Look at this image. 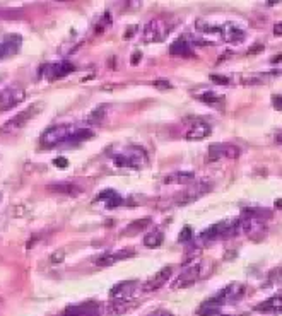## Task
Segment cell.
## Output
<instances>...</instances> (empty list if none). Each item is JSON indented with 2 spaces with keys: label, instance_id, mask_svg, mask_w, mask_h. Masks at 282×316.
I'll return each instance as SVG.
<instances>
[{
  "label": "cell",
  "instance_id": "6da1fadb",
  "mask_svg": "<svg viewBox=\"0 0 282 316\" xmlns=\"http://www.w3.org/2000/svg\"><path fill=\"white\" fill-rule=\"evenodd\" d=\"M147 152L142 147H139V145H132V147H127L121 152L113 155V163H115L116 168L140 169L147 164Z\"/></svg>",
  "mask_w": 282,
  "mask_h": 316
},
{
  "label": "cell",
  "instance_id": "7a4b0ae2",
  "mask_svg": "<svg viewBox=\"0 0 282 316\" xmlns=\"http://www.w3.org/2000/svg\"><path fill=\"white\" fill-rule=\"evenodd\" d=\"M74 132H75L74 125H67V123L50 127V129H46L43 132L40 142H41V145H43L45 149H51V147H55V145L67 144Z\"/></svg>",
  "mask_w": 282,
  "mask_h": 316
},
{
  "label": "cell",
  "instance_id": "3957f363",
  "mask_svg": "<svg viewBox=\"0 0 282 316\" xmlns=\"http://www.w3.org/2000/svg\"><path fill=\"white\" fill-rule=\"evenodd\" d=\"M173 24L164 17H154L144 27V41L145 43H159L168 38L171 33Z\"/></svg>",
  "mask_w": 282,
  "mask_h": 316
},
{
  "label": "cell",
  "instance_id": "277c9868",
  "mask_svg": "<svg viewBox=\"0 0 282 316\" xmlns=\"http://www.w3.org/2000/svg\"><path fill=\"white\" fill-rule=\"evenodd\" d=\"M239 228H241V231L248 238L255 239V241H260L263 234H265V223H263L262 217L253 214L252 209L244 210V215L239 219Z\"/></svg>",
  "mask_w": 282,
  "mask_h": 316
},
{
  "label": "cell",
  "instance_id": "5b68a950",
  "mask_svg": "<svg viewBox=\"0 0 282 316\" xmlns=\"http://www.w3.org/2000/svg\"><path fill=\"white\" fill-rule=\"evenodd\" d=\"M135 289H137V282L135 280H127L116 284L110 291V298L115 309H125L132 299H134Z\"/></svg>",
  "mask_w": 282,
  "mask_h": 316
},
{
  "label": "cell",
  "instance_id": "8992f818",
  "mask_svg": "<svg viewBox=\"0 0 282 316\" xmlns=\"http://www.w3.org/2000/svg\"><path fill=\"white\" fill-rule=\"evenodd\" d=\"M40 110H41V103H35V105H31L29 108H26V110H22L21 113H17L14 118H11V120H9L7 123L2 127V132L4 134H16V132L22 130L33 120V118H35V115Z\"/></svg>",
  "mask_w": 282,
  "mask_h": 316
},
{
  "label": "cell",
  "instance_id": "52a82bcc",
  "mask_svg": "<svg viewBox=\"0 0 282 316\" xmlns=\"http://www.w3.org/2000/svg\"><path fill=\"white\" fill-rule=\"evenodd\" d=\"M210 190H212V185H210V183H205V181L195 183V185L186 186L185 190H181L180 193H178V195L175 197V204L180 207L194 204V202L202 199V197H205Z\"/></svg>",
  "mask_w": 282,
  "mask_h": 316
},
{
  "label": "cell",
  "instance_id": "ba28073f",
  "mask_svg": "<svg viewBox=\"0 0 282 316\" xmlns=\"http://www.w3.org/2000/svg\"><path fill=\"white\" fill-rule=\"evenodd\" d=\"M205 265L204 263H194V265H188L185 270H181L180 275L176 277L175 282L171 284V289H185V287L194 286L197 280L202 279L205 273Z\"/></svg>",
  "mask_w": 282,
  "mask_h": 316
},
{
  "label": "cell",
  "instance_id": "9c48e42d",
  "mask_svg": "<svg viewBox=\"0 0 282 316\" xmlns=\"http://www.w3.org/2000/svg\"><path fill=\"white\" fill-rule=\"evenodd\" d=\"M26 100V91L17 84L7 86L0 92V111H9Z\"/></svg>",
  "mask_w": 282,
  "mask_h": 316
},
{
  "label": "cell",
  "instance_id": "30bf717a",
  "mask_svg": "<svg viewBox=\"0 0 282 316\" xmlns=\"http://www.w3.org/2000/svg\"><path fill=\"white\" fill-rule=\"evenodd\" d=\"M239 154H241V150L234 144H212L209 147V152H207V159L210 163L223 161V159L233 161V159L239 157Z\"/></svg>",
  "mask_w": 282,
  "mask_h": 316
},
{
  "label": "cell",
  "instance_id": "8fae6325",
  "mask_svg": "<svg viewBox=\"0 0 282 316\" xmlns=\"http://www.w3.org/2000/svg\"><path fill=\"white\" fill-rule=\"evenodd\" d=\"M244 294V284H239V282H233V284L226 286L224 289H221L217 294L212 296V299L217 303L221 308L226 304H233L243 298Z\"/></svg>",
  "mask_w": 282,
  "mask_h": 316
},
{
  "label": "cell",
  "instance_id": "7c38bea8",
  "mask_svg": "<svg viewBox=\"0 0 282 316\" xmlns=\"http://www.w3.org/2000/svg\"><path fill=\"white\" fill-rule=\"evenodd\" d=\"M75 67L69 62H60V64H46L40 69V75L48 81H56V79H62L65 75H69L70 72H74Z\"/></svg>",
  "mask_w": 282,
  "mask_h": 316
},
{
  "label": "cell",
  "instance_id": "4fadbf2b",
  "mask_svg": "<svg viewBox=\"0 0 282 316\" xmlns=\"http://www.w3.org/2000/svg\"><path fill=\"white\" fill-rule=\"evenodd\" d=\"M171 275H173V267L171 265L164 267V268H161V270H158L156 273H154V275L150 277L149 280H145V284L142 286V289L145 292H152V291L161 289V287L166 284L169 279H171Z\"/></svg>",
  "mask_w": 282,
  "mask_h": 316
},
{
  "label": "cell",
  "instance_id": "5bb4252c",
  "mask_svg": "<svg viewBox=\"0 0 282 316\" xmlns=\"http://www.w3.org/2000/svg\"><path fill=\"white\" fill-rule=\"evenodd\" d=\"M103 314V306L98 303H84V304H75L65 309L64 316H101Z\"/></svg>",
  "mask_w": 282,
  "mask_h": 316
},
{
  "label": "cell",
  "instance_id": "9a60e30c",
  "mask_svg": "<svg viewBox=\"0 0 282 316\" xmlns=\"http://www.w3.org/2000/svg\"><path fill=\"white\" fill-rule=\"evenodd\" d=\"M134 253L135 251L132 248H123V249H118V251L106 253V255H103V257L98 258L96 265H100V267H111V265H115V263H118L121 260H127V258H130Z\"/></svg>",
  "mask_w": 282,
  "mask_h": 316
},
{
  "label": "cell",
  "instance_id": "2e32d148",
  "mask_svg": "<svg viewBox=\"0 0 282 316\" xmlns=\"http://www.w3.org/2000/svg\"><path fill=\"white\" fill-rule=\"evenodd\" d=\"M22 46V38L19 35H7L4 38V41L0 43V48H2V53H4V58H7V56H12L16 55L19 50H21Z\"/></svg>",
  "mask_w": 282,
  "mask_h": 316
},
{
  "label": "cell",
  "instance_id": "e0dca14e",
  "mask_svg": "<svg viewBox=\"0 0 282 316\" xmlns=\"http://www.w3.org/2000/svg\"><path fill=\"white\" fill-rule=\"evenodd\" d=\"M210 132H212V129H210L209 123H205V121H195L185 134V139L186 140H204L210 135Z\"/></svg>",
  "mask_w": 282,
  "mask_h": 316
},
{
  "label": "cell",
  "instance_id": "ac0fdd59",
  "mask_svg": "<svg viewBox=\"0 0 282 316\" xmlns=\"http://www.w3.org/2000/svg\"><path fill=\"white\" fill-rule=\"evenodd\" d=\"M258 313H282V294L272 296L255 308Z\"/></svg>",
  "mask_w": 282,
  "mask_h": 316
},
{
  "label": "cell",
  "instance_id": "d6986e66",
  "mask_svg": "<svg viewBox=\"0 0 282 316\" xmlns=\"http://www.w3.org/2000/svg\"><path fill=\"white\" fill-rule=\"evenodd\" d=\"M244 40V31H241L236 24H223V41L228 43H241Z\"/></svg>",
  "mask_w": 282,
  "mask_h": 316
},
{
  "label": "cell",
  "instance_id": "ffe728a7",
  "mask_svg": "<svg viewBox=\"0 0 282 316\" xmlns=\"http://www.w3.org/2000/svg\"><path fill=\"white\" fill-rule=\"evenodd\" d=\"M169 53L175 55V56H192L194 55V50H192V41L186 40V38L176 40L175 43L169 46Z\"/></svg>",
  "mask_w": 282,
  "mask_h": 316
},
{
  "label": "cell",
  "instance_id": "44dd1931",
  "mask_svg": "<svg viewBox=\"0 0 282 316\" xmlns=\"http://www.w3.org/2000/svg\"><path fill=\"white\" fill-rule=\"evenodd\" d=\"M195 180V173L192 171H176L171 173L164 178V183L166 185H186V183H192Z\"/></svg>",
  "mask_w": 282,
  "mask_h": 316
},
{
  "label": "cell",
  "instance_id": "7402d4cb",
  "mask_svg": "<svg viewBox=\"0 0 282 316\" xmlns=\"http://www.w3.org/2000/svg\"><path fill=\"white\" fill-rule=\"evenodd\" d=\"M96 202H105L108 209H115V207L121 205V197L113 190H105L96 197Z\"/></svg>",
  "mask_w": 282,
  "mask_h": 316
},
{
  "label": "cell",
  "instance_id": "603a6c76",
  "mask_svg": "<svg viewBox=\"0 0 282 316\" xmlns=\"http://www.w3.org/2000/svg\"><path fill=\"white\" fill-rule=\"evenodd\" d=\"M48 188L51 192H56V193H65V195H79L82 190L79 188L77 185H74V183H69V181H60V183H53V185H48Z\"/></svg>",
  "mask_w": 282,
  "mask_h": 316
},
{
  "label": "cell",
  "instance_id": "cb8c5ba5",
  "mask_svg": "<svg viewBox=\"0 0 282 316\" xmlns=\"http://www.w3.org/2000/svg\"><path fill=\"white\" fill-rule=\"evenodd\" d=\"M221 306L215 303V301L210 298V299H207L204 301L200 306H199V309H197V316H217L221 313Z\"/></svg>",
  "mask_w": 282,
  "mask_h": 316
},
{
  "label": "cell",
  "instance_id": "d4e9b609",
  "mask_svg": "<svg viewBox=\"0 0 282 316\" xmlns=\"http://www.w3.org/2000/svg\"><path fill=\"white\" fill-rule=\"evenodd\" d=\"M164 241V233L163 231H159V229H154V231H150V233L145 234V238H144V244L147 248H159L163 244Z\"/></svg>",
  "mask_w": 282,
  "mask_h": 316
},
{
  "label": "cell",
  "instance_id": "484cf974",
  "mask_svg": "<svg viewBox=\"0 0 282 316\" xmlns=\"http://www.w3.org/2000/svg\"><path fill=\"white\" fill-rule=\"evenodd\" d=\"M150 226V219H139V220H134V223H130L129 226H127V229H125V233L127 236H130V234H137L140 233V231H144V229H147Z\"/></svg>",
  "mask_w": 282,
  "mask_h": 316
},
{
  "label": "cell",
  "instance_id": "4316f807",
  "mask_svg": "<svg viewBox=\"0 0 282 316\" xmlns=\"http://www.w3.org/2000/svg\"><path fill=\"white\" fill-rule=\"evenodd\" d=\"M94 134H92V130H89V129H82V130H75L72 137L69 139V142L70 145H75V144H81L84 142V140H89V139H92Z\"/></svg>",
  "mask_w": 282,
  "mask_h": 316
},
{
  "label": "cell",
  "instance_id": "83f0119b",
  "mask_svg": "<svg viewBox=\"0 0 282 316\" xmlns=\"http://www.w3.org/2000/svg\"><path fill=\"white\" fill-rule=\"evenodd\" d=\"M106 110H108V106H106V105L98 106L96 110H94V111L91 113V115L87 116V123H89V125H100L101 121L105 120Z\"/></svg>",
  "mask_w": 282,
  "mask_h": 316
},
{
  "label": "cell",
  "instance_id": "f1b7e54d",
  "mask_svg": "<svg viewBox=\"0 0 282 316\" xmlns=\"http://www.w3.org/2000/svg\"><path fill=\"white\" fill-rule=\"evenodd\" d=\"M199 100H200V101H204V103H207V105H215V103H217V101H223V98H219L217 94L212 92V91H207V92H204V94H200Z\"/></svg>",
  "mask_w": 282,
  "mask_h": 316
},
{
  "label": "cell",
  "instance_id": "f546056e",
  "mask_svg": "<svg viewBox=\"0 0 282 316\" xmlns=\"http://www.w3.org/2000/svg\"><path fill=\"white\" fill-rule=\"evenodd\" d=\"M194 241V231H192V228H183L180 236H178V243H192Z\"/></svg>",
  "mask_w": 282,
  "mask_h": 316
},
{
  "label": "cell",
  "instance_id": "4dcf8cb0",
  "mask_svg": "<svg viewBox=\"0 0 282 316\" xmlns=\"http://www.w3.org/2000/svg\"><path fill=\"white\" fill-rule=\"evenodd\" d=\"M110 24H111V17H110V14L106 12L105 16H103L101 21H100V26L96 27V33H103Z\"/></svg>",
  "mask_w": 282,
  "mask_h": 316
},
{
  "label": "cell",
  "instance_id": "1f68e13d",
  "mask_svg": "<svg viewBox=\"0 0 282 316\" xmlns=\"http://www.w3.org/2000/svg\"><path fill=\"white\" fill-rule=\"evenodd\" d=\"M272 106H274L277 111H282V94L272 96Z\"/></svg>",
  "mask_w": 282,
  "mask_h": 316
},
{
  "label": "cell",
  "instance_id": "d6a6232c",
  "mask_svg": "<svg viewBox=\"0 0 282 316\" xmlns=\"http://www.w3.org/2000/svg\"><path fill=\"white\" fill-rule=\"evenodd\" d=\"M210 79H212V82L221 84V86H228L229 84V79L224 77V75H210Z\"/></svg>",
  "mask_w": 282,
  "mask_h": 316
},
{
  "label": "cell",
  "instance_id": "836d02e7",
  "mask_svg": "<svg viewBox=\"0 0 282 316\" xmlns=\"http://www.w3.org/2000/svg\"><path fill=\"white\" fill-rule=\"evenodd\" d=\"M64 258H65V251H64V249H58V251H55L53 255H51V262H53V263L64 262Z\"/></svg>",
  "mask_w": 282,
  "mask_h": 316
},
{
  "label": "cell",
  "instance_id": "e575fe53",
  "mask_svg": "<svg viewBox=\"0 0 282 316\" xmlns=\"http://www.w3.org/2000/svg\"><path fill=\"white\" fill-rule=\"evenodd\" d=\"M53 164L56 168H62V169L69 166V163H67V159H65V157H56L53 161Z\"/></svg>",
  "mask_w": 282,
  "mask_h": 316
},
{
  "label": "cell",
  "instance_id": "d590c367",
  "mask_svg": "<svg viewBox=\"0 0 282 316\" xmlns=\"http://www.w3.org/2000/svg\"><path fill=\"white\" fill-rule=\"evenodd\" d=\"M149 316H173V314L166 309H156V311H152Z\"/></svg>",
  "mask_w": 282,
  "mask_h": 316
},
{
  "label": "cell",
  "instance_id": "8d00e7d4",
  "mask_svg": "<svg viewBox=\"0 0 282 316\" xmlns=\"http://www.w3.org/2000/svg\"><path fill=\"white\" fill-rule=\"evenodd\" d=\"M154 86L159 87V89H169L171 87V84H169L168 81H156L154 82Z\"/></svg>",
  "mask_w": 282,
  "mask_h": 316
},
{
  "label": "cell",
  "instance_id": "74e56055",
  "mask_svg": "<svg viewBox=\"0 0 282 316\" xmlns=\"http://www.w3.org/2000/svg\"><path fill=\"white\" fill-rule=\"evenodd\" d=\"M274 35L275 36H282V21L275 22V24H274Z\"/></svg>",
  "mask_w": 282,
  "mask_h": 316
},
{
  "label": "cell",
  "instance_id": "f35d334b",
  "mask_svg": "<svg viewBox=\"0 0 282 316\" xmlns=\"http://www.w3.org/2000/svg\"><path fill=\"white\" fill-rule=\"evenodd\" d=\"M275 142L279 144V145H282V130H279L275 134Z\"/></svg>",
  "mask_w": 282,
  "mask_h": 316
},
{
  "label": "cell",
  "instance_id": "ab89813d",
  "mask_svg": "<svg viewBox=\"0 0 282 316\" xmlns=\"http://www.w3.org/2000/svg\"><path fill=\"white\" fill-rule=\"evenodd\" d=\"M139 60H140V53H139V51H137V53H135L134 56H132V65H135V64H137V62H139Z\"/></svg>",
  "mask_w": 282,
  "mask_h": 316
},
{
  "label": "cell",
  "instance_id": "60d3db41",
  "mask_svg": "<svg viewBox=\"0 0 282 316\" xmlns=\"http://www.w3.org/2000/svg\"><path fill=\"white\" fill-rule=\"evenodd\" d=\"M275 207H282V200L279 199V200H275Z\"/></svg>",
  "mask_w": 282,
  "mask_h": 316
},
{
  "label": "cell",
  "instance_id": "b9f144b4",
  "mask_svg": "<svg viewBox=\"0 0 282 316\" xmlns=\"http://www.w3.org/2000/svg\"><path fill=\"white\" fill-rule=\"evenodd\" d=\"M4 58V53H2V48H0V60Z\"/></svg>",
  "mask_w": 282,
  "mask_h": 316
},
{
  "label": "cell",
  "instance_id": "7bdbcfd3",
  "mask_svg": "<svg viewBox=\"0 0 282 316\" xmlns=\"http://www.w3.org/2000/svg\"><path fill=\"white\" fill-rule=\"evenodd\" d=\"M0 202H2V193H0Z\"/></svg>",
  "mask_w": 282,
  "mask_h": 316
}]
</instances>
